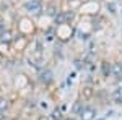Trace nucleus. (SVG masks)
I'll return each instance as SVG.
<instances>
[{"instance_id":"obj_1","label":"nucleus","mask_w":122,"mask_h":120,"mask_svg":"<svg viewBox=\"0 0 122 120\" xmlns=\"http://www.w3.org/2000/svg\"><path fill=\"white\" fill-rule=\"evenodd\" d=\"M25 8L31 13H39L42 10V2L41 0H29V2L25 3Z\"/></svg>"},{"instance_id":"obj_4","label":"nucleus","mask_w":122,"mask_h":120,"mask_svg":"<svg viewBox=\"0 0 122 120\" xmlns=\"http://www.w3.org/2000/svg\"><path fill=\"white\" fill-rule=\"evenodd\" d=\"M13 39H15V36L10 29H5V31L0 33V42H3V44H10Z\"/></svg>"},{"instance_id":"obj_12","label":"nucleus","mask_w":122,"mask_h":120,"mask_svg":"<svg viewBox=\"0 0 122 120\" xmlns=\"http://www.w3.org/2000/svg\"><path fill=\"white\" fill-rule=\"evenodd\" d=\"M8 107V104H7V101H0V112L2 110H5Z\"/></svg>"},{"instance_id":"obj_13","label":"nucleus","mask_w":122,"mask_h":120,"mask_svg":"<svg viewBox=\"0 0 122 120\" xmlns=\"http://www.w3.org/2000/svg\"><path fill=\"white\" fill-rule=\"evenodd\" d=\"M75 67H76V68H81L83 65H81V62H80V60H75Z\"/></svg>"},{"instance_id":"obj_2","label":"nucleus","mask_w":122,"mask_h":120,"mask_svg":"<svg viewBox=\"0 0 122 120\" xmlns=\"http://www.w3.org/2000/svg\"><path fill=\"white\" fill-rule=\"evenodd\" d=\"M96 117V109L91 106H85V109L80 114V120H94Z\"/></svg>"},{"instance_id":"obj_5","label":"nucleus","mask_w":122,"mask_h":120,"mask_svg":"<svg viewBox=\"0 0 122 120\" xmlns=\"http://www.w3.org/2000/svg\"><path fill=\"white\" fill-rule=\"evenodd\" d=\"M111 75L116 78H122V62H114L111 65Z\"/></svg>"},{"instance_id":"obj_9","label":"nucleus","mask_w":122,"mask_h":120,"mask_svg":"<svg viewBox=\"0 0 122 120\" xmlns=\"http://www.w3.org/2000/svg\"><path fill=\"white\" fill-rule=\"evenodd\" d=\"M101 70H103V75L107 78V76L111 75V65H109V62H106V60H104L103 63H101Z\"/></svg>"},{"instance_id":"obj_6","label":"nucleus","mask_w":122,"mask_h":120,"mask_svg":"<svg viewBox=\"0 0 122 120\" xmlns=\"http://www.w3.org/2000/svg\"><path fill=\"white\" fill-rule=\"evenodd\" d=\"M56 24H57V26H64V24H67V15H65V11H59V13H57Z\"/></svg>"},{"instance_id":"obj_3","label":"nucleus","mask_w":122,"mask_h":120,"mask_svg":"<svg viewBox=\"0 0 122 120\" xmlns=\"http://www.w3.org/2000/svg\"><path fill=\"white\" fill-rule=\"evenodd\" d=\"M80 94H81V97H83L85 101H90L94 96V88L93 86H83L81 91H80Z\"/></svg>"},{"instance_id":"obj_10","label":"nucleus","mask_w":122,"mask_h":120,"mask_svg":"<svg viewBox=\"0 0 122 120\" xmlns=\"http://www.w3.org/2000/svg\"><path fill=\"white\" fill-rule=\"evenodd\" d=\"M114 101L117 104H122V88H117L114 91Z\"/></svg>"},{"instance_id":"obj_16","label":"nucleus","mask_w":122,"mask_h":120,"mask_svg":"<svg viewBox=\"0 0 122 120\" xmlns=\"http://www.w3.org/2000/svg\"><path fill=\"white\" fill-rule=\"evenodd\" d=\"M0 120H3V114L2 112H0Z\"/></svg>"},{"instance_id":"obj_14","label":"nucleus","mask_w":122,"mask_h":120,"mask_svg":"<svg viewBox=\"0 0 122 120\" xmlns=\"http://www.w3.org/2000/svg\"><path fill=\"white\" fill-rule=\"evenodd\" d=\"M2 31H5V24H3V21L0 19V33H2Z\"/></svg>"},{"instance_id":"obj_7","label":"nucleus","mask_w":122,"mask_h":120,"mask_svg":"<svg viewBox=\"0 0 122 120\" xmlns=\"http://www.w3.org/2000/svg\"><path fill=\"white\" fill-rule=\"evenodd\" d=\"M41 81L49 84L51 81H52V72H51V70H44V72L41 73Z\"/></svg>"},{"instance_id":"obj_8","label":"nucleus","mask_w":122,"mask_h":120,"mask_svg":"<svg viewBox=\"0 0 122 120\" xmlns=\"http://www.w3.org/2000/svg\"><path fill=\"white\" fill-rule=\"evenodd\" d=\"M85 109V106H83V102L81 101H76L73 106H72V114H75V115H80L81 114V110Z\"/></svg>"},{"instance_id":"obj_11","label":"nucleus","mask_w":122,"mask_h":120,"mask_svg":"<svg viewBox=\"0 0 122 120\" xmlns=\"http://www.w3.org/2000/svg\"><path fill=\"white\" fill-rule=\"evenodd\" d=\"M57 13H59V10L56 8V5H49V7H47V15H51V16H57Z\"/></svg>"},{"instance_id":"obj_17","label":"nucleus","mask_w":122,"mask_h":120,"mask_svg":"<svg viewBox=\"0 0 122 120\" xmlns=\"http://www.w3.org/2000/svg\"><path fill=\"white\" fill-rule=\"evenodd\" d=\"M67 120H76V119H73V117H70V119H67Z\"/></svg>"},{"instance_id":"obj_18","label":"nucleus","mask_w":122,"mask_h":120,"mask_svg":"<svg viewBox=\"0 0 122 120\" xmlns=\"http://www.w3.org/2000/svg\"><path fill=\"white\" fill-rule=\"evenodd\" d=\"M99 120H106V119H104V117H103V119H99Z\"/></svg>"},{"instance_id":"obj_15","label":"nucleus","mask_w":122,"mask_h":120,"mask_svg":"<svg viewBox=\"0 0 122 120\" xmlns=\"http://www.w3.org/2000/svg\"><path fill=\"white\" fill-rule=\"evenodd\" d=\"M107 10H111V13H114V5H112V3H111V5L107 7Z\"/></svg>"}]
</instances>
